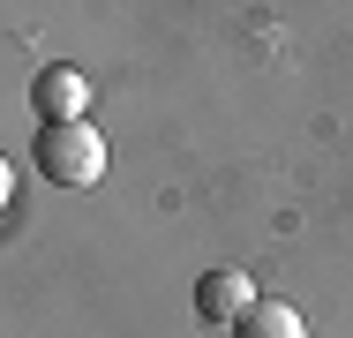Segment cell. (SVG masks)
I'll return each instance as SVG.
<instances>
[{"label":"cell","mask_w":353,"mask_h":338,"mask_svg":"<svg viewBox=\"0 0 353 338\" xmlns=\"http://www.w3.org/2000/svg\"><path fill=\"white\" fill-rule=\"evenodd\" d=\"M233 338H308V316H301L293 301H256V308L233 324Z\"/></svg>","instance_id":"cell-4"},{"label":"cell","mask_w":353,"mask_h":338,"mask_svg":"<svg viewBox=\"0 0 353 338\" xmlns=\"http://www.w3.org/2000/svg\"><path fill=\"white\" fill-rule=\"evenodd\" d=\"M8 188H15V181H8V158H0V210H8Z\"/></svg>","instance_id":"cell-5"},{"label":"cell","mask_w":353,"mask_h":338,"mask_svg":"<svg viewBox=\"0 0 353 338\" xmlns=\"http://www.w3.org/2000/svg\"><path fill=\"white\" fill-rule=\"evenodd\" d=\"M30 113H38V128H68V121H83L90 113V75L83 68H38L30 75Z\"/></svg>","instance_id":"cell-2"},{"label":"cell","mask_w":353,"mask_h":338,"mask_svg":"<svg viewBox=\"0 0 353 338\" xmlns=\"http://www.w3.org/2000/svg\"><path fill=\"white\" fill-rule=\"evenodd\" d=\"M30 166H38L53 188H98V181H105V135L90 128V121L38 128V143H30Z\"/></svg>","instance_id":"cell-1"},{"label":"cell","mask_w":353,"mask_h":338,"mask_svg":"<svg viewBox=\"0 0 353 338\" xmlns=\"http://www.w3.org/2000/svg\"><path fill=\"white\" fill-rule=\"evenodd\" d=\"M248 308H256V278H248V270L218 264V270L196 278V316H203V324H241Z\"/></svg>","instance_id":"cell-3"}]
</instances>
